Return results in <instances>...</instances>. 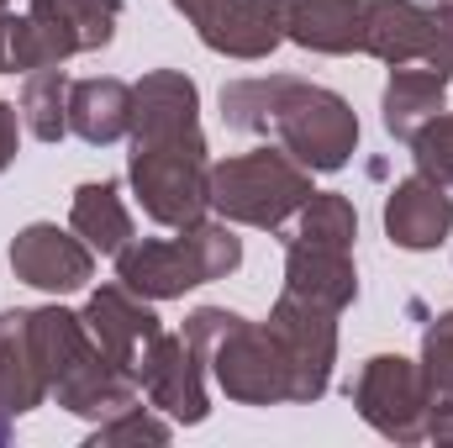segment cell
I'll use <instances>...</instances> for the list:
<instances>
[{"label":"cell","mask_w":453,"mask_h":448,"mask_svg":"<svg viewBox=\"0 0 453 448\" xmlns=\"http://www.w3.org/2000/svg\"><path fill=\"white\" fill-rule=\"evenodd\" d=\"M127 180L142 217L190 227L211 212V153L201 132V90L185 69H148L132 85Z\"/></svg>","instance_id":"1"},{"label":"cell","mask_w":453,"mask_h":448,"mask_svg":"<svg viewBox=\"0 0 453 448\" xmlns=\"http://www.w3.org/2000/svg\"><path fill=\"white\" fill-rule=\"evenodd\" d=\"M222 121L232 132H269L296 164L311 174H338L358 153V116L338 90L296 80V74H264V80H232L222 90Z\"/></svg>","instance_id":"2"},{"label":"cell","mask_w":453,"mask_h":448,"mask_svg":"<svg viewBox=\"0 0 453 448\" xmlns=\"http://www.w3.org/2000/svg\"><path fill=\"white\" fill-rule=\"evenodd\" d=\"M185 337L196 343L206 375L237 406H280L296 401V375L285 359V343L269 322H248L226 306H196L185 317Z\"/></svg>","instance_id":"3"},{"label":"cell","mask_w":453,"mask_h":448,"mask_svg":"<svg viewBox=\"0 0 453 448\" xmlns=\"http://www.w3.org/2000/svg\"><path fill=\"white\" fill-rule=\"evenodd\" d=\"M242 264V237L232 222H190L174 227V237H132L116 253V280L137 290L142 301H174L196 285L226 280Z\"/></svg>","instance_id":"4"},{"label":"cell","mask_w":453,"mask_h":448,"mask_svg":"<svg viewBox=\"0 0 453 448\" xmlns=\"http://www.w3.org/2000/svg\"><path fill=\"white\" fill-rule=\"evenodd\" d=\"M311 201V169L296 164L285 148H253L211 164V212L222 222L280 232Z\"/></svg>","instance_id":"5"},{"label":"cell","mask_w":453,"mask_h":448,"mask_svg":"<svg viewBox=\"0 0 453 448\" xmlns=\"http://www.w3.org/2000/svg\"><path fill=\"white\" fill-rule=\"evenodd\" d=\"M121 0H32L27 16H11L5 32V74L58 69L80 53L111 48Z\"/></svg>","instance_id":"6"},{"label":"cell","mask_w":453,"mask_h":448,"mask_svg":"<svg viewBox=\"0 0 453 448\" xmlns=\"http://www.w3.org/2000/svg\"><path fill=\"white\" fill-rule=\"evenodd\" d=\"M353 412L390 444H422L427 438V412H433V390L422 380L417 359L401 353H374L358 364L353 385Z\"/></svg>","instance_id":"7"},{"label":"cell","mask_w":453,"mask_h":448,"mask_svg":"<svg viewBox=\"0 0 453 448\" xmlns=\"http://www.w3.org/2000/svg\"><path fill=\"white\" fill-rule=\"evenodd\" d=\"M264 322L285 343V359L296 375V406L322 401L333 385V364H338V312H322V306L280 290V301L269 306Z\"/></svg>","instance_id":"8"},{"label":"cell","mask_w":453,"mask_h":448,"mask_svg":"<svg viewBox=\"0 0 453 448\" xmlns=\"http://www.w3.org/2000/svg\"><path fill=\"white\" fill-rule=\"evenodd\" d=\"M137 390L148 396L153 412H164L180 428L206 422L211 401H206V364L196 353V343L185 333H158L142 359H137Z\"/></svg>","instance_id":"9"},{"label":"cell","mask_w":453,"mask_h":448,"mask_svg":"<svg viewBox=\"0 0 453 448\" xmlns=\"http://www.w3.org/2000/svg\"><path fill=\"white\" fill-rule=\"evenodd\" d=\"M11 274L48 296H74L96 280V248L58 222H27L11 237Z\"/></svg>","instance_id":"10"},{"label":"cell","mask_w":453,"mask_h":448,"mask_svg":"<svg viewBox=\"0 0 453 448\" xmlns=\"http://www.w3.org/2000/svg\"><path fill=\"white\" fill-rule=\"evenodd\" d=\"M169 5L196 27V37L211 53L237 64H258L285 42L274 21V0H169Z\"/></svg>","instance_id":"11"},{"label":"cell","mask_w":453,"mask_h":448,"mask_svg":"<svg viewBox=\"0 0 453 448\" xmlns=\"http://www.w3.org/2000/svg\"><path fill=\"white\" fill-rule=\"evenodd\" d=\"M80 317H85V328H90V337H96V348L106 353V364L121 369V375H132V380H137V359H142V348L164 333L153 301H142V296L127 290L121 280H116V285H101V290L85 301Z\"/></svg>","instance_id":"12"},{"label":"cell","mask_w":453,"mask_h":448,"mask_svg":"<svg viewBox=\"0 0 453 448\" xmlns=\"http://www.w3.org/2000/svg\"><path fill=\"white\" fill-rule=\"evenodd\" d=\"M285 290L322 306V312H348L358 301V269H353V248H333L317 237H290L285 243Z\"/></svg>","instance_id":"13"},{"label":"cell","mask_w":453,"mask_h":448,"mask_svg":"<svg viewBox=\"0 0 453 448\" xmlns=\"http://www.w3.org/2000/svg\"><path fill=\"white\" fill-rule=\"evenodd\" d=\"M453 232V196L449 185L427 180V174H406L395 180V190L385 196V237L406 253H433L443 248Z\"/></svg>","instance_id":"14"},{"label":"cell","mask_w":453,"mask_h":448,"mask_svg":"<svg viewBox=\"0 0 453 448\" xmlns=\"http://www.w3.org/2000/svg\"><path fill=\"white\" fill-rule=\"evenodd\" d=\"M364 11V37L358 53L406 69V64H427L433 53V11L427 0H358Z\"/></svg>","instance_id":"15"},{"label":"cell","mask_w":453,"mask_h":448,"mask_svg":"<svg viewBox=\"0 0 453 448\" xmlns=\"http://www.w3.org/2000/svg\"><path fill=\"white\" fill-rule=\"evenodd\" d=\"M274 21L285 42L322 53V58L358 53V37H364L358 0H274Z\"/></svg>","instance_id":"16"},{"label":"cell","mask_w":453,"mask_h":448,"mask_svg":"<svg viewBox=\"0 0 453 448\" xmlns=\"http://www.w3.org/2000/svg\"><path fill=\"white\" fill-rule=\"evenodd\" d=\"M48 401V375L32 343V312L11 306L0 312V412L16 422Z\"/></svg>","instance_id":"17"},{"label":"cell","mask_w":453,"mask_h":448,"mask_svg":"<svg viewBox=\"0 0 453 448\" xmlns=\"http://www.w3.org/2000/svg\"><path fill=\"white\" fill-rule=\"evenodd\" d=\"M69 132L90 148H111L132 132V85L101 74V80H74L69 85Z\"/></svg>","instance_id":"18"},{"label":"cell","mask_w":453,"mask_h":448,"mask_svg":"<svg viewBox=\"0 0 453 448\" xmlns=\"http://www.w3.org/2000/svg\"><path fill=\"white\" fill-rule=\"evenodd\" d=\"M380 112H385V132L395 143H411L438 112H449V80H438L433 69L422 64H406V69H390V85L380 96Z\"/></svg>","instance_id":"19"},{"label":"cell","mask_w":453,"mask_h":448,"mask_svg":"<svg viewBox=\"0 0 453 448\" xmlns=\"http://www.w3.org/2000/svg\"><path fill=\"white\" fill-rule=\"evenodd\" d=\"M69 227L96 248V253H121L127 243H132V212H127V201H121V185L116 180H90V185H80L74 190V201H69Z\"/></svg>","instance_id":"20"},{"label":"cell","mask_w":453,"mask_h":448,"mask_svg":"<svg viewBox=\"0 0 453 448\" xmlns=\"http://www.w3.org/2000/svg\"><path fill=\"white\" fill-rule=\"evenodd\" d=\"M69 74H64V64L58 69H32L27 80H21V101H16V112H21V127L37 137V143H64L69 137Z\"/></svg>","instance_id":"21"},{"label":"cell","mask_w":453,"mask_h":448,"mask_svg":"<svg viewBox=\"0 0 453 448\" xmlns=\"http://www.w3.org/2000/svg\"><path fill=\"white\" fill-rule=\"evenodd\" d=\"M296 232L317 237V243H333V248H353L358 243V212L338 190H311V201L296 212Z\"/></svg>","instance_id":"22"},{"label":"cell","mask_w":453,"mask_h":448,"mask_svg":"<svg viewBox=\"0 0 453 448\" xmlns=\"http://www.w3.org/2000/svg\"><path fill=\"white\" fill-rule=\"evenodd\" d=\"M169 422L164 417H153L142 401L137 406H127V412H116L106 422H96V433H90V448H116V444H169Z\"/></svg>","instance_id":"23"},{"label":"cell","mask_w":453,"mask_h":448,"mask_svg":"<svg viewBox=\"0 0 453 448\" xmlns=\"http://www.w3.org/2000/svg\"><path fill=\"white\" fill-rule=\"evenodd\" d=\"M422 380L433 390V401H453V312L433 317L422 333Z\"/></svg>","instance_id":"24"},{"label":"cell","mask_w":453,"mask_h":448,"mask_svg":"<svg viewBox=\"0 0 453 448\" xmlns=\"http://www.w3.org/2000/svg\"><path fill=\"white\" fill-rule=\"evenodd\" d=\"M406 148L417 158V174H427V180H438V185L453 190V112H438Z\"/></svg>","instance_id":"25"},{"label":"cell","mask_w":453,"mask_h":448,"mask_svg":"<svg viewBox=\"0 0 453 448\" xmlns=\"http://www.w3.org/2000/svg\"><path fill=\"white\" fill-rule=\"evenodd\" d=\"M16 148H21V112L11 101H0V174L16 164Z\"/></svg>","instance_id":"26"},{"label":"cell","mask_w":453,"mask_h":448,"mask_svg":"<svg viewBox=\"0 0 453 448\" xmlns=\"http://www.w3.org/2000/svg\"><path fill=\"white\" fill-rule=\"evenodd\" d=\"M427 438L453 444V401H433V412H427Z\"/></svg>","instance_id":"27"},{"label":"cell","mask_w":453,"mask_h":448,"mask_svg":"<svg viewBox=\"0 0 453 448\" xmlns=\"http://www.w3.org/2000/svg\"><path fill=\"white\" fill-rule=\"evenodd\" d=\"M5 32H11V11L0 5V74H5Z\"/></svg>","instance_id":"28"},{"label":"cell","mask_w":453,"mask_h":448,"mask_svg":"<svg viewBox=\"0 0 453 448\" xmlns=\"http://www.w3.org/2000/svg\"><path fill=\"white\" fill-rule=\"evenodd\" d=\"M0 444H11V417L0 412Z\"/></svg>","instance_id":"29"},{"label":"cell","mask_w":453,"mask_h":448,"mask_svg":"<svg viewBox=\"0 0 453 448\" xmlns=\"http://www.w3.org/2000/svg\"><path fill=\"white\" fill-rule=\"evenodd\" d=\"M0 5H11V0H0Z\"/></svg>","instance_id":"30"}]
</instances>
